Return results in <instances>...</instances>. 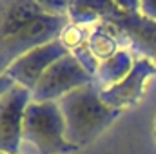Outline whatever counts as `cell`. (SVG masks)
Masks as SVG:
<instances>
[{
  "label": "cell",
  "instance_id": "9c48e42d",
  "mask_svg": "<svg viewBox=\"0 0 156 154\" xmlns=\"http://www.w3.org/2000/svg\"><path fill=\"white\" fill-rule=\"evenodd\" d=\"M44 9L40 2H11L2 0L0 2V44L9 38L15 31H18L24 24L33 20Z\"/></svg>",
  "mask_w": 156,
  "mask_h": 154
},
{
  "label": "cell",
  "instance_id": "5bb4252c",
  "mask_svg": "<svg viewBox=\"0 0 156 154\" xmlns=\"http://www.w3.org/2000/svg\"><path fill=\"white\" fill-rule=\"evenodd\" d=\"M154 140H156V129H154Z\"/></svg>",
  "mask_w": 156,
  "mask_h": 154
},
{
  "label": "cell",
  "instance_id": "7c38bea8",
  "mask_svg": "<svg viewBox=\"0 0 156 154\" xmlns=\"http://www.w3.org/2000/svg\"><path fill=\"white\" fill-rule=\"evenodd\" d=\"M140 13L151 20H156V0H144L140 2Z\"/></svg>",
  "mask_w": 156,
  "mask_h": 154
},
{
  "label": "cell",
  "instance_id": "30bf717a",
  "mask_svg": "<svg viewBox=\"0 0 156 154\" xmlns=\"http://www.w3.org/2000/svg\"><path fill=\"white\" fill-rule=\"evenodd\" d=\"M134 62L136 60L127 51H118L113 58L98 64V69L93 75V82H91L93 87L98 89L100 93L113 89L133 71Z\"/></svg>",
  "mask_w": 156,
  "mask_h": 154
},
{
  "label": "cell",
  "instance_id": "277c9868",
  "mask_svg": "<svg viewBox=\"0 0 156 154\" xmlns=\"http://www.w3.org/2000/svg\"><path fill=\"white\" fill-rule=\"evenodd\" d=\"M93 82V75H89L73 54H66L56 60L38 80L37 87L31 91V98L37 103L44 102H58L66 94L76 91Z\"/></svg>",
  "mask_w": 156,
  "mask_h": 154
},
{
  "label": "cell",
  "instance_id": "5b68a950",
  "mask_svg": "<svg viewBox=\"0 0 156 154\" xmlns=\"http://www.w3.org/2000/svg\"><path fill=\"white\" fill-rule=\"evenodd\" d=\"M31 102V91L22 85H15L5 96L0 98V152H20L24 116Z\"/></svg>",
  "mask_w": 156,
  "mask_h": 154
},
{
  "label": "cell",
  "instance_id": "7a4b0ae2",
  "mask_svg": "<svg viewBox=\"0 0 156 154\" xmlns=\"http://www.w3.org/2000/svg\"><path fill=\"white\" fill-rule=\"evenodd\" d=\"M22 136L42 154H66L78 151L66 140V120L58 102H31L26 109Z\"/></svg>",
  "mask_w": 156,
  "mask_h": 154
},
{
  "label": "cell",
  "instance_id": "4fadbf2b",
  "mask_svg": "<svg viewBox=\"0 0 156 154\" xmlns=\"http://www.w3.org/2000/svg\"><path fill=\"white\" fill-rule=\"evenodd\" d=\"M15 85H16V82H15L11 76H7L5 73H4V75H0V98H2V96H5V94L15 87Z\"/></svg>",
  "mask_w": 156,
  "mask_h": 154
},
{
  "label": "cell",
  "instance_id": "6da1fadb",
  "mask_svg": "<svg viewBox=\"0 0 156 154\" xmlns=\"http://www.w3.org/2000/svg\"><path fill=\"white\" fill-rule=\"evenodd\" d=\"M58 105L66 120V140L76 149L96 140L122 113L104 103L93 83L66 94Z\"/></svg>",
  "mask_w": 156,
  "mask_h": 154
},
{
  "label": "cell",
  "instance_id": "ba28073f",
  "mask_svg": "<svg viewBox=\"0 0 156 154\" xmlns=\"http://www.w3.org/2000/svg\"><path fill=\"white\" fill-rule=\"evenodd\" d=\"M89 37H91V29H89L87 26L69 22V24L64 27V31L60 33L58 40H60L62 45L67 49V53L76 58L78 64H80L89 75H94L96 69H98V62H96V58H94L93 53H91Z\"/></svg>",
  "mask_w": 156,
  "mask_h": 154
},
{
  "label": "cell",
  "instance_id": "8fae6325",
  "mask_svg": "<svg viewBox=\"0 0 156 154\" xmlns=\"http://www.w3.org/2000/svg\"><path fill=\"white\" fill-rule=\"evenodd\" d=\"M89 47L93 56L96 58V62H105L109 58H113L118 51V44L107 31L104 29H91V37H89Z\"/></svg>",
  "mask_w": 156,
  "mask_h": 154
},
{
  "label": "cell",
  "instance_id": "8992f818",
  "mask_svg": "<svg viewBox=\"0 0 156 154\" xmlns=\"http://www.w3.org/2000/svg\"><path fill=\"white\" fill-rule=\"evenodd\" d=\"M67 53V49L62 45L60 40L49 42L42 47H37L33 51H29L27 54L16 58L5 71L7 76H11L16 85H22L29 91H33L38 83V80L44 76V73L60 58H64Z\"/></svg>",
  "mask_w": 156,
  "mask_h": 154
},
{
  "label": "cell",
  "instance_id": "52a82bcc",
  "mask_svg": "<svg viewBox=\"0 0 156 154\" xmlns=\"http://www.w3.org/2000/svg\"><path fill=\"white\" fill-rule=\"evenodd\" d=\"M154 75H156L154 64L147 58H138L134 62L133 71L113 89L100 93V96H102L105 105H109L111 109L122 111V109L131 107V105H134L142 100L144 91H145V82Z\"/></svg>",
  "mask_w": 156,
  "mask_h": 154
},
{
  "label": "cell",
  "instance_id": "9a60e30c",
  "mask_svg": "<svg viewBox=\"0 0 156 154\" xmlns=\"http://www.w3.org/2000/svg\"><path fill=\"white\" fill-rule=\"evenodd\" d=\"M0 154H4V152H0Z\"/></svg>",
  "mask_w": 156,
  "mask_h": 154
},
{
  "label": "cell",
  "instance_id": "3957f363",
  "mask_svg": "<svg viewBox=\"0 0 156 154\" xmlns=\"http://www.w3.org/2000/svg\"><path fill=\"white\" fill-rule=\"evenodd\" d=\"M69 22V16H56L42 11L33 20L24 24L18 31H15L9 38L0 44V75H4L16 58L49 42L58 40L60 33Z\"/></svg>",
  "mask_w": 156,
  "mask_h": 154
}]
</instances>
